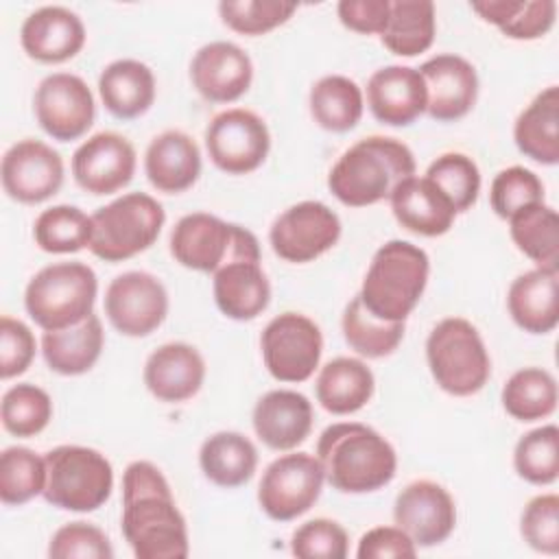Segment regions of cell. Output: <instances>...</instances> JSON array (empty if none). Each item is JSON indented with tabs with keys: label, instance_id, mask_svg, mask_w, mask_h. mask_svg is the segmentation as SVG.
Here are the masks:
<instances>
[{
	"label": "cell",
	"instance_id": "16",
	"mask_svg": "<svg viewBox=\"0 0 559 559\" xmlns=\"http://www.w3.org/2000/svg\"><path fill=\"white\" fill-rule=\"evenodd\" d=\"M0 179L13 201L35 205L55 197L63 186V159L46 142L24 138L7 148Z\"/></svg>",
	"mask_w": 559,
	"mask_h": 559
},
{
	"label": "cell",
	"instance_id": "35",
	"mask_svg": "<svg viewBox=\"0 0 559 559\" xmlns=\"http://www.w3.org/2000/svg\"><path fill=\"white\" fill-rule=\"evenodd\" d=\"M308 105L314 122L332 133L352 131L365 111L362 90L356 81L343 74L321 76L310 87Z\"/></svg>",
	"mask_w": 559,
	"mask_h": 559
},
{
	"label": "cell",
	"instance_id": "26",
	"mask_svg": "<svg viewBox=\"0 0 559 559\" xmlns=\"http://www.w3.org/2000/svg\"><path fill=\"white\" fill-rule=\"evenodd\" d=\"M507 308L524 332H552L559 323V269L535 266L518 275L509 286Z\"/></svg>",
	"mask_w": 559,
	"mask_h": 559
},
{
	"label": "cell",
	"instance_id": "48",
	"mask_svg": "<svg viewBox=\"0 0 559 559\" xmlns=\"http://www.w3.org/2000/svg\"><path fill=\"white\" fill-rule=\"evenodd\" d=\"M290 552L301 559H345L349 552V537L338 522L314 518L293 533Z\"/></svg>",
	"mask_w": 559,
	"mask_h": 559
},
{
	"label": "cell",
	"instance_id": "12",
	"mask_svg": "<svg viewBox=\"0 0 559 559\" xmlns=\"http://www.w3.org/2000/svg\"><path fill=\"white\" fill-rule=\"evenodd\" d=\"M205 148L212 164L227 175H247L260 168L271 151L266 122L242 107L216 114L205 129Z\"/></svg>",
	"mask_w": 559,
	"mask_h": 559
},
{
	"label": "cell",
	"instance_id": "8",
	"mask_svg": "<svg viewBox=\"0 0 559 559\" xmlns=\"http://www.w3.org/2000/svg\"><path fill=\"white\" fill-rule=\"evenodd\" d=\"M48 504L90 513L103 507L114 489V467L105 454L85 445H57L44 454Z\"/></svg>",
	"mask_w": 559,
	"mask_h": 559
},
{
	"label": "cell",
	"instance_id": "39",
	"mask_svg": "<svg viewBox=\"0 0 559 559\" xmlns=\"http://www.w3.org/2000/svg\"><path fill=\"white\" fill-rule=\"evenodd\" d=\"M345 343L365 358H384L397 349L404 338V321H384L367 310L356 295L343 310L341 319Z\"/></svg>",
	"mask_w": 559,
	"mask_h": 559
},
{
	"label": "cell",
	"instance_id": "31",
	"mask_svg": "<svg viewBox=\"0 0 559 559\" xmlns=\"http://www.w3.org/2000/svg\"><path fill=\"white\" fill-rule=\"evenodd\" d=\"M376 389L373 371L358 358L338 356L325 362L317 376V402L332 415H352L367 406Z\"/></svg>",
	"mask_w": 559,
	"mask_h": 559
},
{
	"label": "cell",
	"instance_id": "24",
	"mask_svg": "<svg viewBox=\"0 0 559 559\" xmlns=\"http://www.w3.org/2000/svg\"><path fill=\"white\" fill-rule=\"evenodd\" d=\"M205 380V360L188 343H164L144 362V384L153 397L177 404L194 397Z\"/></svg>",
	"mask_w": 559,
	"mask_h": 559
},
{
	"label": "cell",
	"instance_id": "42",
	"mask_svg": "<svg viewBox=\"0 0 559 559\" xmlns=\"http://www.w3.org/2000/svg\"><path fill=\"white\" fill-rule=\"evenodd\" d=\"M513 467L531 485H552L559 476V428L546 424L522 435L513 450Z\"/></svg>",
	"mask_w": 559,
	"mask_h": 559
},
{
	"label": "cell",
	"instance_id": "43",
	"mask_svg": "<svg viewBox=\"0 0 559 559\" xmlns=\"http://www.w3.org/2000/svg\"><path fill=\"white\" fill-rule=\"evenodd\" d=\"M0 417L4 430L13 437H35L52 419V400L41 386L20 382L4 391Z\"/></svg>",
	"mask_w": 559,
	"mask_h": 559
},
{
	"label": "cell",
	"instance_id": "49",
	"mask_svg": "<svg viewBox=\"0 0 559 559\" xmlns=\"http://www.w3.org/2000/svg\"><path fill=\"white\" fill-rule=\"evenodd\" d=\"M50 559H111L114 548L105 531L90 522H68L48 544Z\"/></svg>",
	"mask_w": 559,
	"mask_h": 559
},
{
	"label": "cell",
	"instance_id": "46",
	"mask_svg": "<svg viewBox=\"0 0 559 559\" xmlns=\"http://www.w3.org/2000/svg\"><path fill=\"white\" fill-rule=\"evenodd\" d=\"M544 201V183L542 179L524 168V166H509L500 170L489 188V203L496 216L509 221L522 207Z\"/></svg>",
	"mask_w": 559,
	"mask_h": 559
},
{
	"label": "cell",
	"instance_id": "15",
	"mask_svg": "<svg viewBox=\"0 0 559 559\" xmlns=\"http://www.w3.org/2000/svg\"><path fill=\"white\" fill-rule=\"evenodd\" d=\"M33 111L39 127L59 142L83 138L94 124L96 105L87 83L70 72H52L35 90Z\"/></svg>",
	"mask_w": 559,
	"mask_h": 559
},
{
	"label": "cell",
	"instance_id": "37",
	"mask_svg": "<svg viewBox=\"0 0 559 559\" xmlns=\"http://www.w3.org/2000/svg\"><path fill=\"white\" fill-rule=\"evenodd\" d=\"M515 247L542 269H559V216L555 207L533 203L509 218Z\"/></svg>",
	"mask_w": 559,
	"mask_h": 559
},
{
	"label": "cell",
	"instance_id": "9",
	"mask_svg": "<svg viewBox=\"0 0 559 559\" xmlns=\"http://www.w3.org/2000/svg\"><path fill=\"white\" fill-rule=\"evenodd\" d=\"M166 212L146 192H127L92 214L90 251L105 262H122L146 251L159 236Z\"/></svg>",
	"mask_w": 559,
	"mask_h": 559
},
{
	"label": "cell",
	"instance_id": "51",
	"mask_svg": "<svg viewBox=\"0 0 559 559\" xmlns=\"http://www.w3.org/2000/svg\"><path fill=\"white\" fill-rule=\"evenodd\" d=\"M415 555V542L400 526H373L360 537L356 548L358 559H413Z\"/></svg>",
	"mask_w": 559,
	"mask_h": 559
},
{
	"label": "cell",
	"instance_id": "32",
	"mask_svg": "<svg viewBox=\"0 0 559 559\" xmlns=\"http://www.w3.org/2000/svg\"><path fill=\"white\" fill-rule=\"evenodd\" d=\"M513 140L528 159L555 166L559 162V87L548 85L518 116Z\"/></svg>",
	"mask_w": 559,
	"mask_h": 559
},
{
	"label": "cell",
	"instance_id": "19",
	"mask_svg": "<svg viewBox=\"0 0 559 559\" xmlns=\"http://www.w3.org/2000/svg\"><path fill=\"white\" fill-rule=\"evenodd\" d=\"M419 74L426 85V114L437 122H454L472 111L478 96L476 68L459 55H435Z\"/></svg>",
	"mask_w": 559,
	"mask_h": 559
},
{
	"label": "cell",
	"instance_id": "6",
	"mask_svg": "<svg viewBox=\"0 0 559 559\" xmlns=\"http://www.w3.org/2000/svg\"><path fill=\"white\" fill-rule=\"evenodd\" d=\"M426 360L437 386L456 397L478 393L491 376L485 341L463 317H445L430 330Z\"/></svg>",
	"mask_w": 559,
	"mask_h": 559
},
{
	"label": "cell",
	"instance_id": "3",
	"mask_svg": "<svg viewBox=\"0 0 559 559\" xmlns=\"http://www.w3.org/2000/svg\"><path fill=\"white\" fill-rule=\"evenodd\" d=\"M415 175L413 151L384 135H369L352 144L328 175L330 192L347 207H367L391 197V192Z\"/></svg>",
	"mask_w": 559,
	"mask_h": 559
},
{
	"label": "cell",
	"instance_id": "41",
	"mask_svg": "<svg viewBox=\"0 0 559 559\" xmlns=\"http://www.w3.org/2000/svg\"><path fill=\"white\" fill-rule=\"evenodd\" d=\"M46 461L24 445L4 448L0 454V500L20 507L44 493Z\"/></svg>",
	"mask_w": 559,
	"mask_h": 559
},
{
	"label": "cell",
	"instance_id": "33",
	"mask_svg": "<svg viewBox=\"0 0 559 559\" xmlns=\"http://www.w3.org/2000/svg\"><path fill=\"white\" fill-rule=\"evenodd\" d=\"M199 465L210 483L234 489L253 478L258 450L249 437L234 430H221L201 443Z\"/></svg>",
	"mask_w": 559,
	"mask_h": 559
},
{
	"label": "cell",
	"instance_id": "40",
	"mask_svg": "<svg viewBox=\"0 0 559 559\" xmlns=\"http://www.w3.org/2000/svg\"><path fill=\"white\" fill-rule=\"evenodd\" d=\"M33 238L46 253H76L90 247L92 216L76 205H52L35 218Z\"/></svg>",
	"mask_w": 559,
	"mask_h": 559
},
{
	"label": "cell",
	"instance_id": "29",
	"mask_svg": "<svg viewBox=\"0 0 559 559\" xmlns=\"http://www.w3.org/2000/svg\"><path fill=\"white\" fill-rule=\"evenodd\" d=\"M98 94L111 116L133 120L146 114L155 100L153 70L138 59H116L103 68Z\"/></svg>",
	"mask_w": 559,
	"mask_h": 559
},
{
	"label": "cell",
	"instance_id": "14",
	"mask_svg": "<svg viewBox=\"0 0 559 559\" xmlns=\"http://www.w3.org/2000/svg\"><path fill=\"white\" fill-rule=\"evenodd\" d=\"M105 314L120 334L148 336L168 314L166 286L146 271H124L105 290Z\"/></svg>",
	"mask_w": 559,
	"mask_h": 559
},
{
	"label": "cell",
	"instance_id": "44",
	"mask_svg": "<svg viewBox=\"0 0 559 559\" xmlns=\"http://www.w3.org/2000/svg\"><path fill=\"white\" fill-rule=\"evenodd\" d=\"M432 181L445 199L452 203L456 214L467 212L480 192V170L476 162L465 153H443L439 155L424 175Z\"/></svg>",
	"mask_w": 559,
	"mask_h": 559
},
{
	"label": "cell",
	"instance_id": "1",
	"mask_svg": "<svg viewBox=\"0 0 559 559\" xmlns=\"http://www.w3.org/2000/svg\"><path fill=\"white\" fill-rule=\"evenodd\" d=\"M120 524L138 559H183L190 552L186 518L166 476L151 461H133L122 474Z\"/></svg>",
	"mask_w": 559,
	"mask_h": 559
},
{
	"label": "cell",
	"instance_id": "34",
	"mask_svg": "<svg viewBox=\"0 0 559 559\" xmlns=\"http://www.w3.org/2000/svg\"><path fill=\"white\" fill-rule=\"evenodd\" d=\"M469 7L485 22L498 26L502 35L518 41L544 37L557 20L555 0H480Z\"/></svg>",
	"mask_w": 559,
	"mask_h": 559
},
{
	"label": "cell",
	"instance_id": "11",
	"mask_svg": "<svg viewBox=\"0 0 559 559\" xmlns=\"http://www.w3.org/2000/svg\"><path fill=\"white\" fill-rule=\"evenodd\" d=\"M266 371L280 382H306L319 367L323 334L319 325L301 312L273 317L260 336Z\"/></svg>",
	"mask_w": 559,
	"mask_h": 559
},
{
	"label": "cell",
	"instance_id": "45",
	"mask_svg": "<svg viewBox=\"0 0 559 559\" xmlns=\"http://www.w3.org/2000/svg\"><path fill=\"white\" fill-rule=\"evenodd\" d=\"M297 11L295 2L284 0H223L218 13L225 26L240 35H264L288 22Z\"/></svg>",
	"mask_w": 559,
	"mask_h": 559
},
{
	"label": "cell",
	"instance_id": "36",
	"mask_svg": "<svg viewBox=\"0 0 559 559\" xmlns=\"http://www.w3.org/2000/svg\"><path fill=\"white\" fill-rule=\"evenodd\" d=\"M435 33L437 20L430 0H391L389 20L380 39L393 55L415 57L432 46Z\"/></svg>",
	"mask_w": 559,
	"mask_h": 559
},
{
	"label": "cell",
	"instance_id": "10",
	"mask_svg": "<svg viewBox=\"0 0 559 559\" xmlns=\"http://www.w3.org/2000/svg\"><path fill=\"white\" fill-rule=\"evenodd\" d=\"M323 483L325 474L317 454H282L262 474L258 485L260 509L275 522H290L314 507Z\"/></svg>",
	"mask_w": 559,
	"mask_h": 559
},
{
	"label": "cell",
	"instance_id": "2",
	"mask_svg": "<svg viewBox=\"0 0 559 559\" xmlns=\"http://www.w3.org/2000/svg\"><path fill=\"white\" fill-rule=\"evenodd\" d=\"M325 480L341 493H371L389 485L397 469L395 448L371 426L338 421L317 441Z\"/></svg>",
	"mask_w": 559,
	"mask_h": 559
},
{
	"label": "cell",
	"instance_id": "18",
	"mask_svg": "<svg viewBox=\"0 0 559 559\" xmlns=\"http://www.w3.org/2000/svg\"><path fill=\"white\" fill-rule=\"evenodd\" d=\"M135 173L133 144L114 131L87 138L72 155V177L79 188L94 197L122 190Z\"/></svg>",
	"mask_w": 559,
	"mask_h": 559
},
{
	"label": "cell",
	"instance_id": "50",
	"mask_svg": "<svg viewBox=\"0 0 559 559\" xmlns=\"http://www.w3.org/2000/svg\"><path fill=\"white\" fill-rule=\"evenodd\" d=\"M35 336L26 323L4 314L0 319V378L9 380L24 373L35 358Z\"/></svg>",
	"mask_w": 559,
	"mask_h": 559
},
{
	"label": "cell",
	"instance_id": "38",
	"mask_svg": "<svg viewBox=\"0 0 559 559\" xmlns=\"http://www.w3.org/2000/svg\"><path fill=\"white\" fill-rule=\"evenodd\" d=\"M504 411L518 421L546 419L557 408V380L542 367H524L511 373L500 393Z\"/></svg>",
	"mask_w": 559,
	"mask_h": 559
},
{
	"label": "cell",
	"instance_id": "17",
	"mask_svg": "<svg viewBox=\"0 0 559 559\" xmlns=\"http://www.w3.org/2000/svg\"><path fill=\"white\" fill-rule=\"evenodd\" d=\"M393 520L419 548L445 542L456 526V504L435 480L408 483L393 502Z\"/></svg>",
	"mask_w": 559,
	"mask_h": 559
},
{
	"label": "cell",
	"instance_id": "47",
	"mask_svg": "<svg viewBox=\"0 0 559 559\" xmlns=\"http://www.w3.org/2000/svg\"><path fill=\"white\" fill-rule=\"evenodd\" d=\"M520 535L537 552H559V496L539 493L526 502L520 515Z\"/></svg>",
	"mask_w": 559,
	"mask_h": 559
},
{
	"label": "cell",
	"instance_id": "22",
	"mask_svg": "<svg viewBox=\"0 0 559 559\" xmlns=\"http://www.w3.org/2000/svg\"><path fill=\"white\" fill-rule=\"evenodd\" d=\"M20 44L39 63H63L85 46V26L74 11L46 4L28 13L22 22Z\"/></svg>",
	"mask_w": 559,
	"mask_h": 559
},
{
	"label": "cell",
	"instance_id": "21",
	"mask_svg": "<svg viewBox=\"0 0 559 559\" xmlns=\"http://www.w3.org/2000/svg\"><path fill=\"white\" fill-rule=\"evenodd\" d=\"M312 404L293 389L266 391L253 406V430L258 439L277 452H288L301 445L312 430Z\"/></svg>",
	"mask_w": 559,
	"mask_h": 559
},
{
	"label": "cell",
	"instance_id": "20",
	"mask_svg": "<svg viewBox=\"0 0 559 559\" xmlns=\"http://www.w3.org/2000/svg\"><path fill=\"white\" fill-rule=\"evenodd\" d=\"M190 81L210 103H234L253 81L251 57L234 41H210L190 61Z\"/></svg>",
	"mask_w": 559,
	"mask_h": 559
},
{
	"label": "cell",
	"instance_id": "27",
	"mask_svg": "<svg viewBox=\"0 0 559 559\" xmlns=\"http://www.w3.org/2000/svg\"><path fill=\"white\" fill-rule=\"evenodd\" d=\"M395 221L419 236H443L450 231L456 210L445 194L426 177L404 179L389 197Z\"/></svg>",
	"mask_w": 559,
	"mask_h": 559
},
{
	"label": "cell",
	"instance_id": "7",
	"mask_svg": "<svg viewBox=\"0 0 559 559\" xmlns=\"http://www.w3.org/2000/svg\"><path fill=\"white\" fill-rule=\"evenodd\" d=\"M168 245L175 262L199 273L214 275L238 260L260 262V242L253 231L207 212L181 216L170 231Z\"/></svg>",
	"mask_w": 559,
	"mask_h": 559
},
{
	"label": "cell",
	"instance_id": "25",
	"mask_svg": "<svg viewBox=\"0 0 559 559\" xmlns=\"http://www.w3.org/2000/svg\"><path fill=\"white\" fill-rule=\"evenodd\" d=\"M144 173L151 186L159 192H186L201 175V151L188 133L168 129L148 142Z\"/></svg>",
	"mask_w": 559,
	"mask_h": 559
},
{
	"label": "cell",
	"instance_id": "4",
	"mask_svg": "<svg viewBox=\"0 0 559 559\" xmlns=\"http://www.w3.org/2000/svg\"><path fill=\"white\" fill-rule=\"evenodd\" d=\"M430 275L428 253L408 240H389L371 258L360 299L384 321H406L419 304Z\"/></svg>",
	"mask_w": 559,
	"mask_h": 559
},
{
	"label": "cell",
	"instance_id": "52",
	"mask_svg": "<svg viewBox=\"0 0 559 559\" xmlns=\"http://www.w3.org/2000/svg\"><path fill=\"white\" fill-rule=\"evenodd\" d=\"M391 11V0H341L336 13L343 26L360 35H382Z\"/></svg>",
	"mask_w": 559,
	"mask_h": 559
},
{
	"label": "cell",
	"instance_id": "28",
	"mask_svg": "<svg viewBox=\"0 0 559 559\" xmlns=\"http://www.w3.org/2000/svg\"><path fill=\"white\" fill-rule=\"evenodd\" d=\"M214 301L218 310L234 321H251L262 314L271 301V284L260 262L238 260L214 273Z\"/></svg>",
	"mask_w": 559,
	"mask_h": 559
},
{
	"label": "cell",
	"instance_id": "23",
	"mask_svg": "<svg viewBox=\"0 0 559 559\" xmlns=\"http://www.w3.org/2000/svg\"><path fill=\"white\" fill-rule=\"evenodd\" d=\"M367 105L389 127H408L426 111V85L417 68L384 66L367 81Z\"/></svg>",
	"mask_w": 559,
	"mask_h": 559
},
{
	"label": "cell",
	"instance_id": "13",
	"mask_svg": "<svg viewBox=\"0 0 559 559\" xmlns=\"http://www.w3.org/2000/svg\"><path fill=\"white\" fill-rule=\"evenodd\" d=\"M341 229V218L332 207L321 201H299L273 221L269 242L282 260L306 264L330 251Z\"/></svg>",
	"mask_w": 559,
	"mask_h": 559
},
{
	"label": "cell",
	"instance_id": "30",
	"mask_svg": "<svg viewBox=\"0 0 559 559\" xmlns=\"http://www.w3.org/2000/svg\"><path fill=\"white\" fill-rule=\"evenodd\" d=\"M105 332L98 314L63 330H50L41 336V354L50 371L59 376H81L100 358Z\"/></svg>",
	"mask_w": 559,
	"mask_h": 559
},
{
	"label": "cell",
	"instance_id": "5",
	"mask_svg": "<svg viewBox=\"0 0 559 559\" xmlns=\"http://www.w3.org/2000/svg\"><path fill=\"white\" fill-rule=\"evenodd\" d=\"M98 277L83 262H55L39 269L26 284L24 308L44 330H63L92 314Z\"/></svg>",
	"mask_w": 559,
	"mask_h": 559
}]
</instances>
